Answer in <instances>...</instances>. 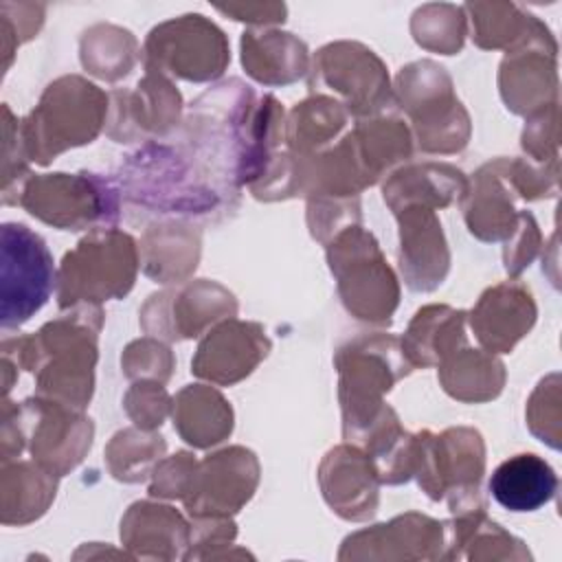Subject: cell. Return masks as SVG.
Segmentation results:
<instances>
[{
	"mask_svg": "<svg viewBox=\"0 0 562 562\" xmlns=\"http://www.w3.org/2000/svg\"><path fill=\"white\" fill-rule=\"evenodd\" d=\"M465 312L448 305H426L413 316L402 342V351L411 367H439L459 347H465L463 336Z\"/></svg>",
	"mask_w": 562,
	"mask_h": 562,
	"instance_id": "obj_24",
	"label": "cell"
},
{
	"mask_svg": "<svg viewBox=\"0 0 562 562\" xmlns=\"http://www.w3.org/2000/svg\"><path fill=\"white\" fill-rule=\"evenodd\" d=\"M349 121L347 108L329 97H312L299 103L288 119L285 140L292 156L307 158L329 149L331 138H336Z\"/></svg>",
	"mask_w": 562,
	"mask_h": 562,
	"instance_id": "obj_32",
	"label": "cell"
},
{
	"mask_svg": "<svg viewBox=\"0 0 562 562\" xmlns=\"http://www.w3.org/2000/svg\"><path fill=\"white\" fill-rule=\"evenodd\" d=\"M364 544H371V547L389 544L386 549L380 551L378 558H389L393 547H397L395 558H437V553L430 549L437 544L441 547L446 542H443V529L437 520L422 516V514H406V516L393 518L391 522L375 525L371 529L349 536L342 544L340 555H345L358 547H364ZM367 551H369V547L364 551H360L356 558H362Z\"/></svg>",
	"mask_w": 562,
	"mask_h": 562,
	"instance_id": "obj_28",
	"label": "cell"
},
{
	"mask_svg": "<svg viewBox=\"0 0 562 562\" xmlns=\"http://www.w3.org/2000/svg\"><path fill=\"white\" fill-rule=\"evenodd\" d=\"M270 340L257 323L228 318L200 342L191 371L215 384H233L246 378L266 358Z\"/></svg>",
	"mask_w": 562,
	"mask_h": 562,
	"instance_id": "obj_17",
	"label": "cell"
},
{
	"mask_svg": "<svg viewBox=\"0 0 562 562\" xmlns=\"http://www.w3.org/2000/svg\"><path fill=\"white\" fill-rule=\"evenodd\" d=\"M327 259L347 312L360 321L389 323L400 290L373 235L358 224L347 226L327 246Z\"/></svg>",
	"mask_w": 562,
	"mask_h": 562,
	"instance_id": "obj_8",
	"label": "cell"
},
{
	"mask_svg": "<svg viewBox=\"0 0 562 562\" xmlns=\"http://www.w3.org/2000/svg\"><path fill=\"white\" fill-rule=\"evenodd\" d=\"M397 101L408 112L424 151L452 154L465 147L470 119L441 66L424 59L402 68L397 75Z\"/></svg>",
	"mask_w": 562,
	"mask_h": 562,
	"instance_id": "obj_9",
	"label": "cell"
},
{
	"mask_svg": "<svg viewBox=\"0 0 562 562\" xmlns=\"http://www.w3.org/2000/svg\"><path fill=\"white\" fill-rule=\"evenodd\" d=\"M411 29L419 46L439 50L441 55H454L463 44L465 15L461 7L426 4L413 13Z\"/></svg>",
	"mask_w": 562,
	"mask_h": 562,
	"instance_id": "obj_36",
	"label": "cell"
},
{
	"mask_svg": "<svg viewBox=\"0 0 562 562\" xmlns=\"http://www.w3.org/2000/svg\"><path fill=\"white\" fill-rule=\"evenodd\" d=\"M57 474L37 463H2V522L26 525L40 518L55 498Z\"/></svg>",
	"mask_w": 562,
	"mask_h": 562,
	"instance_id": "obj_30",
	"label": "cell"
},
{
	"mask_svg": "<svg viewBox=\"0 0 562 562\" xmlns=\"http://www.w3.org/2000/svg\"><path fill=\"white\" fill-rule=\"evenodd\" d=\"M121 169L127 198L160 213L202 215L220 206L222 191L204 180L200 162L162 145L138 149Z\"/></svg>",
	"mask_w": 562,
	"mask_h": 562,
	"instance_id": "obj_5",
	"label": "cell"
},
{
	"mask_svg": "<svg viewBox=\"0 0 562 562\" xmlns=\"http://www.w3.org/2000/svg\"><path fill=\"white\" fill-rule=\"evenodd\" d=\"M558 490L555 470L538 454L522 452L503 461L490 479L494 501L509 512H533L547 505Z\"/></svg>",
	"mask_w": 562,
	"mask_h": 562,
	"instance_id": "obj_23",
	"label": "cell"
},
{
	"mask_svg": "<svg viewBox=\"0 0 562 562\" xmlns=\"http://www.w3.org/2000/svg\"><path fill=\"white\" fill-rule=\"evenodd\" d=\"M136 40L130 31L119 26L99 24L83 33L81 37V64L88 72L101 79L125 77L136 64Z\"/></svg>",
	"mask_w": 562,
	"mask_h": 562,
	"instance_id": "obj_34",
	"label": "cell"
},
{
	"mask_svg": "<svg viewBox=\"0 0 562 562\" xmlns=\"http://www.w3.org/2000/svg\"><path fill=\"white\" fill-rule=\"evenodd\" d=\"M439 380L454 400L487 402L501 393L505 367L492 353L463 347L439 362Z\"/></svg>",
	"mask_w": 562,
	"mask_h": 562,
	"instance_id": "obj_31",
	"label": "cell"
},
{
	"mask_svg": "<svg viewBox=\"0 0 562 562\" xmlns=\"http://www.w3.org/2000/svg\"><path fill=\"white\" fill-rule=\"evenodd\" d=\"M121 364L130 378H151L160 384L171 375L173 358L167 347L151 338H143L132 342L121 358Z\"/></svg>",
	"mask_w": 562,
	"mask_h": 562,
	"instance_id": "obj_38",
	"label": "cell"
},
{
	"mask_svg": "<svg viewBox=\"0 0 562 562\" xmlns=\"http://www.w3.org/2000/svg\"><path fill=\"white\" fill-rule=\"evenodd\" d=\"M162 452L165 441L160 435L127 428L112 437L108 446V463L116 479L134 483L147 476L149 465L160 459Z\"/></svg>",
	"mask_w": 562,
	"mask_h": 562,
	"instance_id": "obj_37",
	"label": "cell"
},
{
	"mask_svg": "<svg viewBox=\"0 0 562 562\" xmlns=\"http://www.w3.org/2000/svg\"><path fill=\"white\" fill-rule=\"evenodd\" d=\"M465 9L472 13V37L481 48H514L540 26L536 15L507 2H476Z\"/></svg>",
	"mask_w": 562,
	"mask_h": 562,
	"instance_id": "obj_33",
	"label": "cell"
},
{
	"mask_svg": "<svg viewBox=\"0 0 562 562\" xmlns=\"http://www.w3.org/2000/svg\"><path fill=\"white\" fill-rule=\"evenodd\" d=\"M136 268L138 252L127 233L94 228L61 261L57 274L59 307L97 305L125 296L134 285Z\"/></svg>",
	"mask_w": 562,
	"mask_h": 562,
	"instance_id": "obj_4",
	"label": "cell"
},
{
	"mask_svg": "<svg viewBox=\"0 0 562 562\" xmlns=\"http://www.w3.org/2000/svg\"><path fill=\"white\" fill-rule=\"evenodd\" d=\"M224 33L200 13H189L156 26L145 42V66L160 75L171 72L187 81H209L228 64Z\"/></svg>",
	"mask_w": 562,
	"mask_h": 562,
	"instance_id": "obj_10",
	"label": "cell"
},
{
	"mask_svg": "<svg viewBox=\"0 0 562 562\" xmlns=\"http://www.w3.org/2000/svg\"><path fill=\"white\" fill-rule=\"evenodd\" d=\"M13 411L24 443L44 470L64 476L90 450L94 428L81 411L40 395Z\"/></svg>",
	"mask_w": 562,
	"mask_h": 562,
	"instance_id": "obj_12",
	"label": "cell"
},
{
	"mask_svg": "<svg viewBox=\"0 0 562 562\" xmlns=\"http://www.w3.org/2000/svg\"><path fill=\"white\" fill-rule=\"evenodd\" d=\"M125 408L138 428L154 430L169 411V397L160 382H138L125 395Z\"/></svg>",
	"mask_w": 562,
	"mask_h": 562,
	"instance_id": "obj_39",
	"label": "cell"
},
{
	"mask_svg": "<svg viewBox=\"0 0 562 562\" xmlns=\"http://www.w3.org/2000/svg\"><path fill=\"white\" fill-rule=\"evenodd\" d=\"M108 114V97L94 83L68 75L53 81L33 112L18 125L26 160L48 165L68 147L90 143Z\"/></svg>",
	"mask_w": 562,
	"mask_h": 562,
	"instance_id": "obj_2",
	"label": "cell"
},
{
	"mask_svg": "<svg viewBox=\"0 0 562 562\" xmlns=\"http://www.w3.org/2000/svg\"><path fill=\"white\" fill-rule=\"evenodd\" d=\"M112 99L116 101V116L110 136L119 143L145 138L147 134H165L180 119V92L156 70H147V77L134 92H114Z\"/></svg>",
	"mask_w": 562,
	"mask_h": 562,
	"instance_id": "obj_20",
	"label": "cell"
},
{
	"mask_svg": "<svg viewBox=\"0 0 562 562\" xmlns=\"http://www.w3.org/2000/svg\"><path fill=\"white\" fill-rule=\"evenodd\" d=\"M143 252V270L147 277L160 283H176L189 277L198 266L200 257V235L195 231H187L176 248H167L158 228L151 226L140 244Z\"/></svg>",
	"mask_w": 562,
	"mask_h": 562,
	"instance_id": "obj_35",
	"label": "cell"
},
{
	"mask_svg": "<svg viewBox=\"0 0 562 562\" xmlns=\"http://www.w3.org/2000/svg\"><path fill=\"white\" fill-rule=\"evenodd\" d=\"M53 257L24 224L2 226V329L26 323L50 296Z\"/></svg>",
	"mask_w": 562,
	"mask_h": 562,
	"instance_id": "obj_11",
	"label": "cell"
},
{
	"mask_svg": "<svg viewBox=\"0 0 562 562\" xmlns=\"http://www.w3.org/2000/svg\"><path fill=\"white\" fill-rule=\"evenodd\" d=\"M395 215L400 220V268L406 285L415 292L439 288L450 268V252L435 211L406 206Z\"/></svg>",
	"mask_w": 562,
	"mask_h": 562,
	"instance_id": "obj_18",
	"label": "cell"
},
{
	"mask_svg": "<svg viewBox=\"0 0 562 562\" xmlns=\"http://www.w3.org/2000/svg\"><path fill=\"white\" fill-rule=\"evenodd\" d=\"M334 362L340 375L342 432L347 441H360L389 408L382 395L413 367L402 342L389 334L360 336L347 342Z\"/></svg>",
	"mask_w": 562,
	"mask_h": 562,
	"instance_id": "obj_3",
	"label": "cell"
},
{
	"mask_svg": "<svg viewBox=\"0 0 562 562\" xmlns=\"http://www.w3.org/2000/svg\"><path fill=\"white\" fill-rule=\"evenodd\" d=\"M518 222L520 224L516 226L514 241L505 246V268L509 274H518L520 270H525L531 263V259L536 257V250L540 244V233H538L533 215L522 211Z\"/></svg>",
	"mask_w": 562,
	"mask_h": 562,
	"instance_id": "obj_41",
	"label": "cell"
},
{
	"mask_svg": "<svg viewBox=\"0 0 562 562\" xmlns=\"http://www.w3.org/2000/svg\"><path fill=\"white\" fill-rule=\"evenodd\" d=\"M465 198V222L472 235L483 241L512 237L518 226V213H514V200L494 162H487L474 173Z\"/></svg>",
	"mask_w": 562,
	"mask_h": 562,
	"instance_id": "obj_27",
	"label": "cell"
},
{
	"mask_svg": "<svg viewBox=\"0 0 562 562\" xmlns=\"http://www.w3.org/2000/svg\"><path fill=\"white\" fill-rule=\"evenodd\" d=\"M259 463L246 448H226L195 465L184 505L191 516H228L255 492Z\"/></svg>",
	"mask_w": 562,
	"mask_h": 562,
	"instance_id": "obj_15",
	"label": "cell"
},
{
	"mask_svg": "<svg viewBox=\"0 0 562 562\" xmlns=\"http://www.w3.org/2000/svg\"><path fill=\"white\" fill-rule=\"evenodd\" d=\"M101 316L99 305H81L33 336L4 338L11 345L2 342V360L33 371L40 397L83 411L94 386Z\"/></svg>",
	"mask_w": 562,
	"mask_h": 562,
	"instance_id": "obj_1",
	"label": "cell"
},
{
	"mask_svg": "<svg viewBox=\"0 0 562 562\" xmlns=\"http://www.w3.org/2000/svg\"><path fill=\"white\" fill-rule=\"evenodd\" d=\"M241 61L246 72L268 86L290 83L307 70V48L292 33L246 31L241 37Z\"/></svg>",
	"mask_w": 562,
	"mask_h": 562,
	"instance_id": "obj_26",
	"label": "cell"
},
{
	"mask_svg": "<svg viewBox=\"0 0 562 562\" xmlns=\"http://www.w3.org/2000/svg\"><path fill=\"white\" fill-rule=\"evenodd\" d=\"M555 42L540 26L518 46L507 50L501 64V94L516 114L544 110L547 97H555ZM555 103V101H553Z\"/></svg>",
	"mask_w": 562,
	"mask_h": 562,
	"instance_id": "obj_16",
	"label": "cell"
},
{
	"mask_svg": "<svg viewBox=\"0 0 562 562\" xmlns=\"http://www.w3.org/2000/svg\"><path fill=\"white\" fill-rule=\"evenodd\" d=\"M468 178L450 165H413L395 171L382 187L384 202L393 213L406 206H448L454 200H463L468 193Z\"/></svg>",
	"mask_w": 562,
	"mask_h": 562,
	"instance_id": "obj_22",
	"label": "cell"
},
{
	"mask_svg": "<svg viewBox=\"0 0 562 562\" xmlns=\"http://www.w3.org/2000/svg\"><path fill=\"white\" fill-rule=\"evenodd\" d=\"M321 490L327 505L347 520H364L378 507V470L373 459L353 446H338L321 463Z\"/></svg>",
	"mask_w": 562,
	"mask_h": 562,
	"instance_id": "obj_19",
	"label": "cell"
},
{
	"mask_svg": "<svg viewBox=\"0 0 562 562\" xmlns=\"http://www.w3.org/2000/svg\"><path fill=\"white\" fill-rule=\"evenodd\" d=\"M536 303L522 283L505 281L483 292L470 314L472 331L490 353H507L531 329Z\"/></svg>",
	"mask_w": 562,
	"mask_h": 562,
	"instance_id": "obj_21",
	"label": "cell"
},
{
	"mask_svg": "<svg viewBox=\"0 0 562 562\" xmlns=\"http://www.w3.org/2000/svg\"><path fill=\"white\" fill-rule=\"evenodd\" d=\"M312 86H327L336 90L347 112L356 116H371L393 103L389 75L373 50L356 42H336L321 48L314 57Z\"/></svg>",
	"mask_w": 562,
	"mask_h": 562,
	"instance_id": "obj_13",
	"label": "cell"
},
{
	"mask_svg": "<svg viewBox=\"0 0 562 562\" xmlns=\"http://www.w3.org/2000/svg\"><path fill=\"white\" fill-rule=\"evenodd\" d=\"M483 468V439L472 428L413 435V474L432 501L448 496L452 514L483 507L479 498Z\"/></svg>",
	"mask_w": 562,
	"mask_h": 562,
	"instance_id": "obj_6",
	"label": "cell"
},
{
	"mask_svg": "<svg viewBox=\"0 0 562 562\" xmlns=\"http://www.w3.org/2000/svg\"><path fill=\"white\" fill-rule=\"evenodd\" d=\"M198 461L189 452H178L171 459L160 461L154 468V481L149 485L151 496L165 498H184Z\"/></svg>",
	"mask_w": 562,
	"mask_h": 562,
	"instance_id": "obj_40",
	"label": "cell"
},
{
	"mask_svg": "<svg viewBox=\"0 0 562 562\" xmlns=\"http://www.w3.org/2000/svg\"><path fill=\"white\" fill-rule=\"evenodd\" d=\"M237 303L222 285L200 279L180 290L151 294L140 312V323L147 334L180 340L193 338L211 323L233 318Z\"/></svg>",
	"mask_w": 562,
	"mask_h": 562,
	"instance_id": "obj_14",
	"label": "cell"
},
{
	"mask_svg": "<svg viewBox=\"0 0 562 562\" xmlns=\"http://www.w3.org/2000/svg\"><path fill=\"white\" fill-rule=\"evenodd\" d=\"M173 426L187 443L209 448L231 435L233 411L215 389L191 384L173 400Z\"/></svg>",
	"mask_w": 562,
	"mask_h": 562,
	"instance_id": "obj_29",
	"label": "cell"
},
{
	"mask_svg": "<svg viewBox=\"0 0 562 562\" xmlns=\"http://www.w3.org/2000/svg\"><path fill=\"white\" fill-rule=\"evenodd\" d=\"M123 542L140 558H176L189 544V525L167 505L134 503L121 520Z\"/></svg>",
	"mask_w": 562,
	"mask_h": 562,
	"instance_id": "obj_25",
	"label": "cell"
},
{
	"mask_svg": "<svg viewBox=\"0 0 562 562\" xmlns=\"http://www.w3.org/2000/svg\"><path fill=\"white\" fill-rule=\"evenodd\" d=\"M11 204L61 231L110 228L119 217L116 187L94 173H29L15 184Z\"/></svg>",
	"mask_w": 562,
	"mask_h": 562,
	"instance_id": "obj_7",
	"label": "cell"
}]
</instances>
